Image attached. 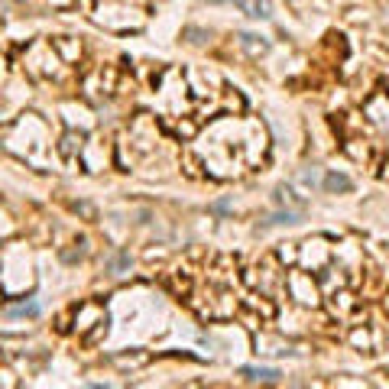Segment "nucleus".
Returning a JSON list of instances; mask_svg holds the SVG:
<instances>
[{"label":"nucleus","mask_w":389,"mask_h":389,"mask_svg":"<svg viewBox=\"0 0 389 389\" xmlns=\"http://www.w3.org/2000/svg\"><path fill=\"white\" fill-rule=\"evenodd\" d=\"M266 133L263 124L246 117H220L208 127V146L202 150L204 169L218 178L244 176L263 159Z\"/></svg>","instance_id":"1"},{"label":"nucleus","mask_w":389,"mask_h":389,"mask_svg":"<svg viewBox=\"0 0 389 389\" xmlns=\"http://www.w3.org/2000/svg\"><path fill=\"white\" fill-rule=\"evenodd\" d=\"M286 292H289V298H296L298 305H308V308H315L324 298L318 276H312V272H305V270L286 272Z\"/></svg>","instance_id":"2"},{"label":"nucleus","mask_w":389,"mask_h":389,"mask_svg":"<svg viewBox=\"0 0 389 389\" xmlns=\"http://www.w3.org/2000/svg\"><path fill=\"white\" fill-rule=\"evenodd\" d=\"M364 124L373 136L389 140V94L386 91H376L370 101L364 104Z\"/></svg>","instance_id":"3"},{"label":"nucleus","mask_w":389,"mask_h":389,"mask_svg":"<svg viewBox=\"0 0 389 389\" xmlns=\"http://www.w3.org/2000/svg\"><path fill=\"white\" fill-rule=\"evenodd\" d=\"M55 49L65 55V62H78V55H81V43H68V36L55 39Z\"/></svg>","instance_id":"4"},{"label":"nucleus","mask_w":389,"mask_h":389,"mask_svg":"<svg viewBox=\"0 0 389 389\" xmlns=\"http://www.w3.org/2000/svg\"><path fill=\"white\" fill-rule=\"evenodd\" d=\"M324 188H328V192H350V178L347 176H338V172H331L328 178H324Z\"/></svg>","instance_id":"5"},{"label":"nucleus","mask_w":389,"mask_h":389,"mask_svg":"<svg viewBox=\"0 0 389 389\" xmlns=\"http://www.w3.org/2000/svg\"><path fill=\"white\" fill-rule=\"evenodd\" d=\"M244 376L246 380H260V383H276L279 380V373L276 370H250V367L244 370Z\"/></svg>","instance_id":"6"},{"label":"nucleus","mask_w":389,"mask_h":389,"mask_svg":"<svg viewBox=\"0 0 389 389\" xmlns=\"http://www.w3.org/2000/svg\"><path fill=\"white\" fill-rule=\"evenodd\" d=\"M354 344H357V347H364V350L370 347V338H367V331H354Z\"/></svg>","instance_id":"7"},{"label":"nucleus","mask_w":389,"mask_h":389,"mask_svg":"<svg viewBox=\"0 0 389 389\" xmlns=\"http://www.w3.org/2000/svg\"><path fill=\"white\" fill-rule=\"evenodd\" d=\"M36 312H39L36 305H20V308H13V315H29V318H33Z\"/></svg>","instance_id":"8"},{"label":"nucleus","mask_w":389,"mask_h":389,"mask_svg":"<svg viewBox=\"0 0 389 389\" xmlns=\"http://www.w3.org/2000/svg\"><path fill=\"white\" fill-rule=\"evenodd\" d=\"M52 4H55V7H68V4H72V0H52Z\"/></svg>","instance_id":"9"}]
</instances>
